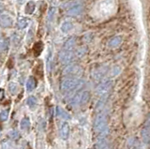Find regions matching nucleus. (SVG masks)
<instances>
[{"label":"nucleus","mask_w":150,"mask_h":149,"mask_svg":"<svg viewBox=\"0 0 150 149\" xmlns=\"http://www.w3.org/2000/svg\"><path fill=\"white\" fill-rule=\"evenodd\" d=\"M83 84L82 81L77 79H66L61 83L60 88L62 92H69L75 88H79Z\"/></svg>","instance_id":"nucleus-1"},{"label":"nucleus","mask_w":150,"mask_h":149,"mask_svg":"<svg viewBox=\"0 0 150 149\" xmlns=\"http://www.w3.org/2000/svg\"><path fill=\"white\" fill-rule=\"evenodd\" d=\"M94 129L96 132L100 133L106 129V115L105 114H100L95 120Z\"/></svg>","instance_id":"nucleus-2"},{"label":"nucleus","mask_w":150,"mask_h":149,"mask_svg":"<svg viewBox=\"0 0 150 149\" xmlns=\"http://www.w3.org/2000/svg\"><path fill=\"white\" fill-rule=\"evenodd\" d=\"M59 58L61 62L63 63V64L67 65L69 63H70L74 58V53L71 52V51H68V50H63L62 52L60 53L59 55Z\"/></svg>","instance_id":"nucleus-3"},{"label":"nucleus","mask_w":150,"mask_h":149,"mask_svg":"<svg viewBox=\"0 0 150 149\" xmlns=\"http://www.w3.org/2000/svg\"><path fill=\"white\" fill-rule=\"evenodd\" d=\"M112 87V82L111 81H104L103 83H101L98 88H97V92L100 95H106L109 90Z\"/></svg>","instance_id":"nucleus-4"},{"label":"nucleus","mask_w":150,"mask_h":149,"mask_svg":"<svg viewBox=\"0 0 150 149\" xmlns=\"http://www.w3.org/2000/svg\"><path fill=\"white\" fill-rule=\"evenodd\" d=\"M83 4L81 2H79L75 6H73L72 8H70L69 10H68L67 13L69 16H78L83 12Z\"/></svg>","instance_id":"nucleus-5"},{"label":"nucleus","mask_w":150,"mask_h":149,"mask_svg":"<svg viewBox=\"0 0 150 149\" xmlns=\"http://www.w3.org/2000/svg\"><path fill=\"white\" fill-rule=\"evenodd\" d=\"M141 134H142V138L143 141L145 143H148L150 142V123L149 121H147L145 125L144 126V128L142 129V131H141Z\"/></svg>","instance_id":"nucleus-6"},{"label":"nucleus","mask_w":150,"mask_h":149,"mask_svg":"<svg viewBox=\"0 0 150 149\" xmlns=\"http://www.w3.org/2000/svg\"><path fill=\"white\" fill-rule=\"evenodd\" d=\"M0 22H1L2 27H11L12 25V19L10 15L8 14H1V17H0Z\"/></svg>","instance_id":"nucleus-7"},{"label":"nucleus","mask_w":150,"mask_h":149,"mask_svg":"<svg viewBox=\"0 0 150 149\" xmlns=\"http://www.w3.org/2000/svg\"><path fill=\"white\" fill-rule=\"evenodd\" d=\"M69 133V126L68 123H64L60 129V136L63 140H67Z\"/></svg>","instance_id":"nucleus-8"},{"label":"nucleus","mask_w":150,"mask_h":149,"mask_svg":"<svg viewBox=\"0 0 150 149\" xmlns=\"http://www.w3.org/2000/svg\"><path fill=\"white\" fill-rule=\"evenodd\" d=\"M122 43V38L117 36V37H114L113 39H111L108 42V46L110 48H116L119 45Z\"/></svg>","instance_id":"nucleus-9"},{"label":"nucleus","mask_w":150,"mask_h":149,"mask_svg":"<svg viewBox=\"0 0 150 149\" xmlns=\"http://www.w3.org/2000/svg\"><path fill=\"white\" fill-rule=\"evenodd\" d=\"M37 86V81L36 79H35L33 76H31V77H29L27 82H26V89H27V91H32V90H34L35 88H36Z\"/></svg>","instance_id":"nucleus-10"},{"label":"nucleus","mask_w":150,"mask_h":149,"mask_svg":"<svg viewBox=\"0 0 150 149\" xmlns=\"http://www.w3.org/2000/svg\"><path fill=\"white\" fill-rule=\"evenodd\" d=\"M79 71H80V67L78 66L70 65V66H68L64 70V74H76Z\"/></svg>","instance_id":"nucleus-11"},{"label":"nucleus","mask_w":150,"mask_h":149,"mask_svg":"<svg viewBox=\"0 0 150 149\" xmlns=\"http://www.w3.org/2000/svg\"><path fill=\"white\" fill-rule=\"evenodd\" d=\"M75 38H70L67 41L64 43V50H68V51H71L73 47L75 46Z\"/></svg>","instance_id":"nucleus-12"},{"label":"nucleus","mask_w":150,"mask_h":149,"mask_svg":"<svg viewBox=\"0 0 150 149\" xmlns=\"http://www.w3.org/2000/svg\"><path fill=\"white\" fill-rule=\"evenodd\" d=\"M72 27H73V25L71 22L65 21L62 24V25H61V30H62L64 33H68L72 29Z\"/></svg>","instance_id":"nucleus-13"},{"label":"nucleus","mask_w":150,"mask_h":149,"mask_svg":"<svg viewBox=\"0 0 150 149\" xmlns=\"http://www.w3.org/2000/svg\"><path fill=\"white\" fill-rule=\"evenodd\" d=\"M35 8H36V4H35L34 1H30L25 6V13L26 14H32Z\"/></svg>","instance_id":"nucleus-14"},{"label":"nucleus","mask_w":150,"mask_h":149,"mask_svg":"<svg viewBox=\"0 0 150 149\" xmlns=\"http://www.w3.org/2000/svg\"><path fill=\"white\" fill-rule=\"evenodd\" d=\"M42 50H43V44L41 41L37 42L36 44L34 45V48H33L34 55L36 56H39V55H41V53L42 52Z\"/></svg>","instance_id":"nucleus-15"},{"label":"nucleus","mask_w":150,"mask_h":149,"mask_svg":"<svg viewBox=\"0 0 150 149\" xmlns=\"http://www.w3.org/2000/svg\"><path fill=\"white\" fill-rule=\"evenodd\" d=\"M56 115L58 116H60V117H63V118H65V119H69L70 118V115L65 110H63L62 108H60V107L56 108Z\"/></svg>","instance_id":"nucleus-16"},{"label":"nucleus","mask_w":150,"mask_h":149,"mask_svg":"<svg viewBox=\"0 0 150 149\" xmlns=\"http://www.w3.org/2000/svg\"><path fill=\"white\" fill-rule=\"evenodd\" d=\"M29 128H30V120L28 117H25V118H23L21 121V129L26 130Z\"/></svg>","instance_id":"nucleus-17"},{"label":"nucleus","mask_w":150,"mask_h":149,"mask_svg":"<svg viewBox=\"0 0 150 149\" xmlns=\"http://www.w3.org/2000/svg\"><path fill=\"white\" fill-rule=\"evenodd\" d=\"M90 98V93L88 91H83L82 92V97H81V104H85V103L88 102Z\"/></svg>","instance_id":"nucleus-18"},{"label":"nucleus","mask_w":150,"mask_h":149,"mask_svg":"<svg viewBox=\"0 0 150 149\" xmlns=\"http://www.w3.org/2000/svg\"><path fill=\"white\" fill-rule=\"evenodd\" d=\"M81 97H82V93L77 94L76 96H75V97L72 98V101H70V103H71V105H72V106H77V105H79V104H81Z\"/></svg>","instance_id":"nucleus-19"},{"label":"nucleus","mask_w":150,"mask_h":149,"mask_svg":"<svg viewBox=\"0 0 150 149\" xmlns=\"http://www.w3.org/2000/svg\"><path fill=\"white\" fill-rule=\"evenodd\" d=\"M26 103H27V105L30 108H32V109H33V108L36 106V104H37V98H35V97H33V96L29 97L27 98V101H26Z\"/></svg>","instance_id":"nucleus-20"},{"label":"nucleus","mask_w":150,"mask_h":149,"mask_svg":"<svg viewBox=\"0 0 150 149\" xmlns=\"http://www.w3.org/2000/svg\"><path fill=\"white\" fill-rule=\"evenodd\" d=\"M0 49H1V52H5L6 50H8V41L7 39H3L1 40V44H0Z\"/></svg>","instance_id":"nucleus-21"},{"label":"nucleus","mask_w":150,"mask_h":149,"mask_svg":"<svg viewBox=\"0 0 150 149\" xmlns=\"http://www.w3.org/2000/svg\"><path fill=\"white\" fill-rule=\"evenodd\" d=\"M8 90H10V92L11 94H16L17 93V90H18V86H17V84H14V83H11L8 84Z\"/></svg>","instance_id":"nucleus-22"},{"label":"nucleus","mask_w":150,"mask_h":149,"mask_svg":"<svg viewBox=\"0 0 150 149\" xmlns=\"http://www.w3.org/2000/svg\"><path fill=\"white\" fill-rule=\"evenodd\" d=\"M18 25H19V28L24 29V28H25V27H26V26H27L28 22H27V20L25 19V18H22V19L19 21Z\"/></svg>","instance_id":"nucleus-23"},{"label":"nucleus","mask_w":150,"mask_h":149,"mask_svg":"<svg viewBox=\"0 0 150 149\" xmlns=\"http://www.w3.org/2000/svg\"><path fill=\"white\" fill-rule=\"evenodd\" d=\"M0 117H1L2 121H6L8 117V110H3L0 114Z\"/></svg>","instance_id":"nucleus-24"},{"label":"nucleus","mask_w":150,"mask_h":149,"mask_svg":"<svg viewBox=\"0 0 150 149\" xmlns=\"http://www.w3.org/2000/svg\"><path fill=\"white\" fill-rule=\"evenodd\" d=\"M86 51H87V49H86V47H82V48H80V49H78V50H77L76 55H77L79 57H81V56H83V55H86Z\"/></svg>","instance_id":"nucleus-25"},{"label":"nucleus","mask_w":150,"mask_h":149,"mask_svg":"<svg viewBox=\"0 0 150 149\" xmlns=\"http://www.w3.org/2000/svg\"><path fill=\"white\" fill-rule=\"evenodd\" d=\"M8 135H10L11 138L15 139V140L19 138V132L17 131V130H11L10 133H8Z\"/></svg>","instance_id":"nucleus-26"},{"label":"nucleus","mask_w":150,"mask_h":149,"mask_svg":"<svg viewBox=\"0 0 150 149\" xmlns=\"http://www.w3.org/2000/svg\"><path fill=\"white\" fill-rule=\"evenodd\" d=\"M50 66H51V51L49 50V53H48V57H47V67L48 70H50Z\"/></svg>","instance_id":"nucleus-27"}]
</instances>
